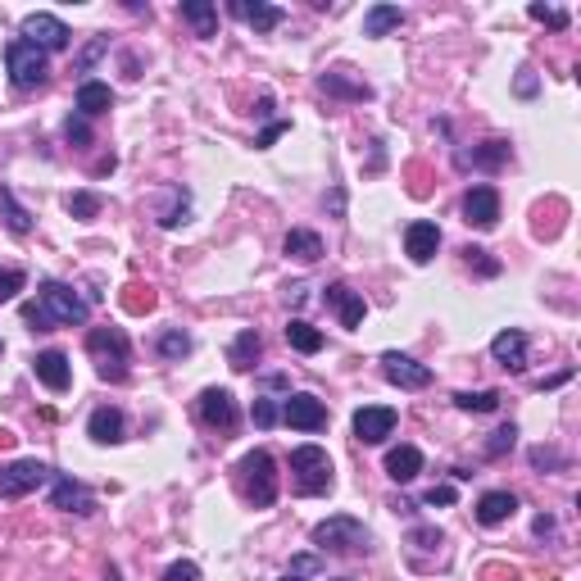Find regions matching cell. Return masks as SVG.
I'll return each mask as SVG.
<instances>
[{
	"instance_id": "cell-1",
	"label": "cell",
	"mask_w": 581,
	"mask_h": 581,
	"mask_svg": "<svg viewBox=\"0 0 581 581\" xmlns=\"http://www.w3.org/2000/svg\"><path fill=\"white\" fill-rule=\"evenodd\" d=\"M87 355L96 359L100 382H123V377H128L132 345H128V336H123V327H91V332H87Z\"/></svg>"
},
{
	"instance_id": "cell-2",
	"label": "cell",
	"mask_w": 581,
	"mask_h": 581,
	"mask_svg": "<svg viewBox=\"0 0 581 581\" xmlns=\"http://www.w3.org/2000/svg\"><path fill=\"white\" fill-rule=\"evenodd\" d=\"M37 305H41V314H46L55 327H82L91 318V305L78 296V291H73L69 282H41Z\"/></svg>"
},
{
	"instance_id": "cell-3",
	"label": "cell",
	"mask_w": 581,
	"mask_h": 581,
	"mask_svg": "<svg viewBox=\"0 0 581 581\" xmlns=\"http://www.w3.org/2000/svg\"><path fill=\"white\" fill-rule=\"evenodd\" d=\"M5 64H10V78L19 91H37L50 82V60H46V50H37L32 41H10L5 46Z\"/></svg>"
},
{
	"instance_id": "cell-4",
	"label": "cell",
	"mask_w": 581,
	"mask_h": 581,
	"mask_svg": "<svg viewBox=\"0 0 581 581\" xmlns=\"http://www.w3.org/2000/svg\"><path fill=\"white\" fill-rule=\"evenodd\" d=\"M314 545L318 550H332V554H359L368 550V527L359 518H350V513H341V518H327L314 527Z\"/></svg>"
},
{
	"instance_id": "cell-5",
	"label": "cell",
	"mask_w": 581,
	"mask_h": 581,
	"mask_svg": "<svg viewBox=\"0 0 581 581\" xmlns=\"http://www.w3.org/2000/svg\"><path fill=\"white\" fill-rule=\"evenodd\" d=\"M291 473H296L300 495L332 491V459H327V450H318V445H300V450L291 454Z\"/></svg>"
},
{
	"instance_id": "cell-6",
	"label": "cell",
	"mask_w": 581,
	"mask_h": 581,
	"mask_svg": "<svg viewBox=\"0 0 581 581\" xmlns=\"http://www.w3.org/2000/svg\"><path fill=\"white\" fill-rule=\"evenodd\" d=\"M241 482H246V495L255 509H268L277 500V463L268 450H255L241 459Z\"/></svg>"
},
{
	"instance_id": "cell-7",
	"label": "cell",
	"mask_w": 581,
	"mask_h": 581,
	"mask_svg": "<svg viewBox=\"0 0 581 581\" xmlns=\"http://www.w3.org/2000/svg\"><path fill=\"white\" fill-rule=\"evenodd\" d=\"M41 482H50V468L37 459H19L10 468H0V500H19V495L37 491Z\"/></svg>"
},
{
	"instance_id": "cell-8",
	"label": "cell",
	"mask_w": 581,
	"mask_h": 581,
	"mask_svg": "<svg viewBox=\"0 0 581 581\" xmlns=\"http://www.w3.org/2000/svg\"><path fill=\"white\" fill-rule=\"evenodd\" d=\"M196 414H200V423L214 427V432H232V427H237V400H232V391H223V386H209V391H200Z\"/></svg>"
},
{
	"instance_id": "cell-9",
	"label": "cell",
	"mask_w": 581,
	"mask_h": 581,
	"mask_svg": "<svg viewBox=\"0 0 581 581\" xmlns=\"http://www.w3.org/2000/svg\"><path fill=\"white\" fill-rule=\"evenodd\" d=\"M282 418H286V427H296V432H323V427H327V404L318 400V395H309V391L286 395Z\"/></svg>"
},
{
	"instance_id": "cell-10",
	"label": "cell",
	"mask_w": 581,
	"mask_h": 581,
	"mask_svg": "<svg viewBox=\"0 0 581 581\" xmlns=\"http://www.w3.org/2000/svg\"><path fill=\"white\" fill-rule=\"evenodd\" d=\"M382 373H386V382H395L400 391H423V386H432V368L400 355V350H386L382 355Z\"/></svg>"
},
{
	"instance_id": "cell-11",
	"label": "cell",
	"mask_w": 581,
	"mask_h": 581,
	"mask_svg": "<svg viewBox=\"0 0 581 581\" xmlns=\"http://www.w3.org/2000/svg\"><path fill=\"white\" fill-rule=\"evenodd\" d=\"M23 41H32L37 50H69V41H73V32L64 28L55 14H28L23 19Z\"/></svg>"
},
{
	"instance_id": "cell-12",
	"label": "cell",
	"mask_w": 581,
	"mask_h": 581,
	"mask_svg": "<svg viewBox=\"0 0 581 581\" xmlns=\"http://www.w3.org/2000/svg\"><path fill=\"white\" fill-rule=\"evenodd\" d=\"M463 223L491 232V227L500 223V191H495V187H473V191H468V196H463Z\"/></svg>"
},
{
	"instance_id": "cell-13",
	"label": "cell",
	"mask_w": 581,
	"mask_h": 581,
	"mask_svg": "<svg viewBox=\"0 0 581 581\" xmlns=\"http://www.w3.org/2000/svg\"><path fill=\"white\" fill-rule=\"evenodd\" d=\"M50 504L64 509V513H91L96 509V495H91L82 482H73L69 473H55L50 477Z\"/></svg>"
},
{
	"instance_id": "cell-14",
	"label": "cell",
	"mask_w": 581,
	"mask_h": 581,
	"mask_svg": "<svg viewBox=\"0 0 581 581\" xmlns=\"http://www.w3.org/2000/svg\"><path fill=\"white\" fill-rule=\"evenodd\" d=\"M436 250H441V227L418 218V223L404 227V255L414 259V264H432Z\"/></svg>"
},
{
	"instance_id": "cell-15",
	"label": "cell",
	"mask_w": 581,
	"mask_h": 581,
	"mask_svg": "<svg viewBox=\"0 0 581 581\" xmlns=\"http://www.w3.org/2000/svg\"><path fill=\"white\" fill-rule=\"evenodd\" d=\"M391 432H395V409H386V404H368V409L355 414V436L364 445H382Z\"/></svg>"
},
{
	"instance_id": "cell-16",
	"label": "cell",
	"mask_w": 581,
	"mask_h": 581,
	"mask_svg": "<svg viewBox=\"0 0 581 581\" xmlns=\"http://www.w3.org/2000/svg\"><path fill=\"white\" fill-rule=\"evenodd\" d=\"M32 373H37V382L50 386V391H69V382H73V368H69V355H64V350H41V355L32 359Z\"/></svg>"
},
{
	"instance_id": "cell-17",
	"label": "cell",
	"mask_w": 581,
	"mask_h": 581,
	"mask_svg": "<svg viewBox=\"0 0 581 581\" xmlns=\"http://www.w3.org/2000/svg\"><path fill=\"white\" fill-rule=\"evenodd\" d=\"M327 305L336 309L341 327H359V323H364V314H368L364 296H359V291H350L345 282H332V286H327Z\"/></svg>"
},
{
	"instance_id": "cell-18",
	"label": "cell",
	"mask_w": 581,
	"mask_h": 581,
	"mask_svg": "<svg viewBox=\"0 0 581 581\" xmlns=\"http://www.w3.org/2000/svg\"><path fill=\"white\" fill-rule=\"evenodd\" d=\"M87 432H91V441H100V445H119L123 432H128V418H123V409H114V404H100L96 414H91Z\"/></svg>"
},
{
	"instance_id": "cell-19",
	"label": "cell",
	"mask_w": 581,
	"mask_h": 581,
	"mask_svg": "<svg viewBox=\"0 0 581 581\" xmlns=\"http://www.w3.org/2000/svg\"><path fill=\"white\" fill-rule=\"evenodd\" d=\"M491 359L500 368H509V373H522V368H527V336L513 332V327H509V332H500L491 341Z\"/></svg>"
},
{
	"instance_id": "cell-20",
	"label": "cell",
	"mask_w": 581,
	"mask_h": 581,
	"mask_svg": "<svg viewBox=\"0 0 581 581\" xmlns=\"http://www.w3.org/2000/svg\"><path fill=\"white\" fill-rule=\"evenodd\" d=\"M513 513H518V495H509V491H486L482 500H477V522H482V527H500Z\"/></svg>"
},
{
	"instance_id": "cell-21",
	"label": "cell",
	"mask_w": 581,
	"mask_h": 581,
	"mask_svg": "<svg viewBox=\"0 0 581 581\" xmlns=\"http://www.w3.org/2000/svg\"><path fill=\"white\" fill-rule=\"evenodd\" d=\"M423 473V450H414V445H395L391 454H386V477L391 482H414V477Z\"/></svg>"
},
{
	"instance_id": "cell-22",
	"label": "cell",
	"mask_w": 581,
	"mask_h": 581,
	"mask_svg": "<svg viewBox=\"0 0 581 581\" xmlns=\"http://www.w3.org/2000/svg\"><path fill=\"white\" fill-rule=\"evenodd\" d=\"M232 14H237V19H246L255 32H273L277 23L286 19L277 5H264V0H232Z\"/></svg>"
},
{
	"instance_id": "cell-23",
	"label": "cell",
	"mask_w": 581,
	"mask_h": 581,
	"mask_svg": "<svg viewBox=\"0 0 581 581\" xmlns=\"http://www.w3.org/2000/svg\"><path fill=\"white\" fill-rule=\"evenodd\" d=\"M282 250L291 259H305V264H314V259H323V237L318 232H309V227H291L282 241Z\"/></svg>"
},
{
	"instance_id": "cell-24",
	"label": "cell",
	"mask_w": 581,
	"mask_h": 581,
	"mask_svg": "<svg viewBox=\"0 0 581 581\" xmlns=\"http://www.w3.org/2000/svg\"><path fill=\"white\" fill-rule=\"evenodd\" d=\"M182 23H191L196 37H218V10L209 0H182Z\"/></svg>"
},
{
	"instance_id": "cell-25",
	"label": "cell",
	"mask_w": 581,
	"mask_h": 581,
	"mask_svg": "<svg viewBox=\"0 0 581 581\" xmlns=\"http://www.w3.org/2000/svg\"><path fill=\"white\" fill-rule=\"evenodd\" d=\"M286 345L300 350V355H318V350H323V332H318L314 323H305V318H291V323H286Z\"/></svg>"
},
{
	"instance_id": "cell-26",
	"label": "cell",
	"mask_w": 581,
	"mask_h": 581,
	"mask_svg": "<svg viewBox=\"0 0 581 581\" xmlns=\"http://www.w3.org/2000/svg\"><path fill=\"white\" fill-rule=\"evenodd\" d=\"M109 105H114V91H109L105 82H82L78 87V114L82 119H96V114H105Z\"/></svg>"
},
{
	"instance_id": "cell-27",
	"label": "cell",
	"mask_w": 581,
	"mask_h": 581,
	"mask_svg": "<svg viewBox=\"0 0 581 581\" xmlns=\"http://www.w3.org/2000/svg\"><path fill=\"white\" fill-rule=\"evenodd\" d=\"M259 355H264V336H259V332H241L237 341H232V350H227L232 368H241V373H246V368H255Z\"/></svg>"
},
{
	"instance_id": "cell-28",
	"label": "cell",
	"mask_w": 581,
	"mask_h": 581,
	"mask_svg": "<svg viewBox=\"0 0 581 581\" xmlns=\"http://www.w3.org/2000/svg\"><path fill=\"white\" fill-rule=\"evenodd\" d=\"M155 350H159V359H168V364H182V359L191 355V336L182 332V327H164L159 341H155Z\"/></svg>"
},
{
	"instance_id": "cell-29",
	"label": "cell",
	"mask_w": 581,
	"mask_h": 581,
	"mask_svg": "<svg viewBox=\"0 0 581 581\" xmlns=\"http://www.w3.org/2000/svg\"><path fill=\"white\" fill-rule=\"evenodd\" d=\"M0 214H5V227H10L14 237H28V232H32V214L14 200L10 187H0Z\"/></svg>"
},
{
	"instance_id": "cell-30",
	"label": "cell",
	"mask_w": 581,
	"mask_h": 581,
	"mask_svg": "<svg viewBox=\"0 0 581 581\" xmlns=\"http://www.w3.org/2000/svg\"><path fill=\"white\" fill-rule=\"evenodd\" d=\"M400 23H404L400 5H373V10L364 14V32H368V37H386V32L400 28Z\"/></svg>"
},
{
	"instance_id": "cell-31",
	"label": "cell",
	"mask_w": 581,
	"mask_h": 581,
	"mask_svg": "<svg viewBox=\"0 0 581 581\" xmlns=\"http://www.w3.org/2000/svg\"><path fill=\"white\" fill-rule=\"evenodd\" d=\"M463 164H477V168H500L509 164V141H482L473 155H459Z\"/></svg>"
},
{
	"instance_id": "cell-32",
	"label": "cell",
	"mask_w": 581,
	"mask_h": 581,
	"mask_svg": "<svg viewBox=\"0 0 581 581\" xmlns=\"http://www.w3.org/2000/svg\"><path fill=\"white\" fill-rule=\"evenodd\" d=\"M318 87L332 91V96H345V100H368V96H373V91H368V82H350V78H341V73H323V78H318Z\"/></svg>"
},
{
	"instance_id": "cell-33",
	"label": "cell",
	"mask_w": 581,
	"mask_h": 581,
	"mask_svg": "<svg viewBox=\"0 0 581 581\" xmlns=\"http://www.w3.org/2000/svg\"><path fill=\"white\" fill-rule=\"evenodd\" d=\"M454 404H459L463 414H495L500 409V391H459Z\"/></svg>"
},
{
	"instance_id": "cell-34",
	"label": "cell",
	"mask_w": 581,
	"mask_h": 581,
	"mask_svg": "<svg viewBox=\"0 0 581 581\" xmlns=\"http://www.w3.org/2000/svg\"><path fill=\"white\" fill-rule=\"evenodd\" d=\"M187 214H191V200H187V191H173V205L159 214V227H178V223H187Z\"/></svg>"
},
{
	"instance_id": "cell-35",
	"label": "cell",
	"mask_w": 581,
	"mask_h": 581,
	"mask_svg": "<svg viewBox=\"0 0 581 581\" xmlns=\"http://www.w3.org/2000/svg\"><path fill=\"white\" fill-rule=\"evenodd\" d=\"M64 205H69L73 218H96L100 214V196H91V191H73Z\"/></svg>"
},
{
	"instance_id": "cell-36",
	"label": "cell",
	"mask_w": 581,
	"mask_h": 581,
	"mask_svg": "<svg viewBox=\"0 0 581 581\" xmlns=\"http://www.w3.org/2000/svg\"><path fill=\"white\" fill-rule=\"evenodd\" d=\"M28 286V273L23 268H0V300H14Z\"/></svg>"
},
{
	"instance_id": "cell-37",
	"label": "cell",
	"mask_w": 581,
	"mask_h": 581,
	"mask_svg": "<svg viewBox=\"0 0 581 581\" xmlns=\"http://www.w3.org/2000/svg\"><path fill=\"white\" fill-rule=\"evenodd\" d=\"M513 441H518V427H500V432L491 436V441H486V459H500V454H509L513 450Z\"/></svg>"
},
{
	"instance_id": "cell-38",
	"label": "cell",
	"mask_w": 581,
	"mask_h": 581,
	"mask_svg": "<svg viewBox=\"0 0 581 581\" xmlns=\"http://www.w3.org/2000/svg\"><path fill=\"white\" fill-rule=\"evenodd\" d=\"M527 14H532L536 23H545V28H554V32L568 28V10H554V5H532Z\"/></svg>"
},
{
	"instance_id": "cell-39",
	"label": "cell",
	"mask_w": 581,
	"mask_h": 581,
	"mask_svg": "<svg viewBox=\"0 0 581 581\" xmlns=\"http://www.w3.org/2000/svg\"><path fill=\"white\" fill-rule=\"evenodd\" d=\"M250 418H255V427H273L277 418H282V409H277V400L259 395V400H255V409H250Z\"/></svg>"
},
{
	"instance_id": "cell-40",
	"label": "cell",
	"mask_w": 581,
	"mask_h": 581,
	"mask_svg": "<svg viewBox=\"0 0 581 581\" xmlns=\"http://www.w3.org/2000/svg\"><path fill=\"white\" fill-rule=\"evenodd\" d=\"M64 137H69L73 146H91V123L82 119V114H73V119L64 123Z\"/></svg>"
},
{
	"instance_id": "cell-41",
	"label": "cell",
	"mask_w": 581,
	"mask_h": 581,
	"mask_svg": "<svg viewBox=\"0 0 581 581\" xmlns=\"http://www.w3.org/2000/svg\"><path fill=\"white\" fill-rule=\"evenodd\" d=\"M463 255H468V264H473V268H477V273H482V277H495V273H500V264H495V259H486V255H491V250H477V246H468V250H463Z\"/></svg>"
},
{
	"instance_id": "cell-42",
	"label": "cell",
	"mask_w": 581,
	"mask_h": 581,
	"mask_svg": "<svg viewBox=\"0 0 581 581\" xmlns=\"http://www.w3.org/2000/svg\"><path fill=\"white\" fill-rule=\"evenodd\" d=\"M513 91H518L522 100H532L536 91H541V78H536L532 69H522V73H518V82H513Z\"/></svg>"
},
{
	"instance_id": "cell-43",
	"label": "cell",
	"mask_w": 581,
	"mask_h": 581,
	"mask_svg": "<svg viewBox=\"0 0 581 581\" xmlns=\"http://www.w3.org/2000/svg\"><path fill=\"white\" fill-rule=\"evenodd\" d=\"M164 581H200V568L191 559H182V563H173V568L164 572Z\"/></svg>"
},
{
	"instance_id": "cell-44",
	"label": "cell",
	"mask_w": 581,
	"mask_h": 581,
	"mask_svg": "<svg viewBox=\"0 0 581 581\" xmlns=\"http://www.w3.org/2000/svg\"><path fill=\"white\" fill-rule=\"evenodd\" d=\"M128 291H132V296H128V309H137V314L155 305V291H150V286H128Z\"/></svg>"
},
{
	"instance_id": "cell-45",
	"label": "cell",
	"mask_w": 581,
	"mask_h": 581,
	"mask_svg": "<svg viewBox=\"0 0 581 581\" xmlns=\"http://www.w3.org/2000/svg\"><path fill=\"white\" fill-rule=\"evenodd\" d=\"M409 545H418V550H436V545H441V532H436V527H418V532L409 536Z\"/></svg>"
},
{
	"instance_id": "cell-46",
	"label": "cell",
	"mask_w": 581,
	"mask_h": 581,
	"mask_svg": "<svg viewBox=\"0 0 581 581\" xmlns=\"http://www.w3.org/2000/svg\"><path fill=\"white\" fill-rule=\"evenodd\" d=\"M23 318H28V323H32V332H50V327H55L46 314H41V305H37V300H32V305H23Z\"/></svg>"
},
{
	"instance_id": "cell-47",
	"label": "cell",
	"mask_w": 581,
	"mask_h": 581,
	"mask_svg": "<svg viewBox=\"0 0 581 581\" xmlns=\"http://www.w3.org/2000/svg\"><path fill=\"white\" fill-rule=\"evenodd\" d=\"M559 463H563L559 450H545V445H536V450H532V468H559Z\"/></svg>"
},
{
	"instance_id": "cell-48",
	"label": "cell",
	"mask_w": 581,
	"mask_h": 581,
	"mask_svg": "<svg viewBox=\"0 0 581 581\" xmlns=\"http://www.w3.org/2000/svg\"><path fill=\"white\" fill-rule=\"evenodd\" d=\"M423 504H432V509L436 504H454V486H432V491L423 495Z\"/></svg>"
},
{
	"instance_id": "cell-49",
	"label": "cell",
	"mask_w": 581,
	"mask_h": 581,
	"mask_svg": "<svg viewBox=\"0 0 581 581\" xmlns=\"http://www.w3.org/2000/svg\"><path fill=\"white\" fill-rule=\"evenodd\" d=\"M286 128H291V123H268V128H264V132H259V141H255V146H259V150H268V146H273V141H277V137H282V132H286Z\"/></svg>"
},
{
	"instance_id": "cell-50",
	"label": "cell",
	"mask_w": 581,
	"mask_h": 581,
	"mask_svg": "<svg viewBox=\"0 0 581 581\" xmlns=\"http://www.w3.org/2000/svg\"><path fill=\"white\" fill-rule=\"evenodd\" d=\"M100 50H105V37H96V41H91L87 50H82V55H78V69H91V64H96V55H100Z\"/></svg>"
},
{
	"instance_id": "cell-51",
	"label": "cell",
	"mask_w": 581,
	"mask_h": 581,
	"mask_svg": "<svg viewBox=\"0 0 581 581\" xmlns=\"http://www.w3.org/2000/svg\"><path fill=\"white\" fill-rule=\"evenodd\" d=\"M286 300H291V305H305V300H309V282H291V286H286Z\"/></svg>"
},
{
	"instance_id": "cell-52",
	"label": "cell",
	"mask_w": 581,
	"mask_h": 581,
	"mask_svg": "<svg viewBox=\"0 0 581 581\" xmlns=\"http://www.w3.org/2000/svg\"><path fill=\"white\" fill-rule=\"evenodd\" d=\"M532 527H536V536H550V532H554V518H550V513H541V518H536Z\"/></svg>"
},
{
	"instance_id": "cell-53",
	"label": "cell",
	"mask_w": 581,
	"mask_h": 581,
	"mask_svg": "<svg viewBox=\"0 0 581 581\" xmlns=\"http://www.w3.org/2000/svg\"><path fill=\"white\" fill-rule=\"evenodd\" d=\"M305 572H318V559H309V554H305V559H296V577H305Z\"/></svg>"
},
{
	"instance_id": "cell-54",
	"label": "cell",
	"mask_w": 581,
	"mask_h": 581,
	"mask_svg": "<svg viewBox=\"0 0 581 581\" xmlns=\"http://www.w3.org/2000/svg\"><path fill=\"white\" fill-rule=\"evenodd\" d=\"M277 581H305V577H296V572H286V577H277Z\"/></svg>"
},
{
	"instance_id": "cell-55",
	"label": "cell",
	"mask_w": 581,
	"mask_h": 581,
	"mask_svg": "<svg viewBox=\"0 0 581 581\" xmlns=\"http://www.w3.org/2000/svg\"><path fill=\"white\" fill-rule=\"evenodd\" d=\"M105 581H119V572H109V577H105Z\"/></svg>"
},
{
	"instance_id": "cell-56",
	"label": "cell",
	"mask_w": 581,
	"mask_h": 581,
	"mask_svg": "<svg viewBox=\"0 0 581 581\" xmlns=\"http://www.w3.org/2000/svg\"><path fill=\"white\" fill-rule=\"evenodd\" d=\"M336 581H355V577H336Z\"/></svg>"
},
{
	"instance_id": "cell-57",
	"label": "cell",
	"mask_w": 581,
	"mask_h": 581,
	"mask_svg": "<svg viewBox=\"0 0 581 581\" xmlns=\"http://www.w3.org/2000/svg\"><path fill=\"white\" fill-rule=\"evenodd\" d=\"M0 350H5V345H0Z\"/></svg>"
}]
</instances>
